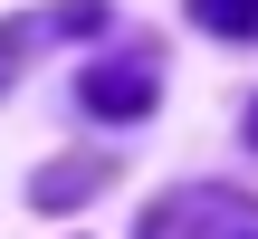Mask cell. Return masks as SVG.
<instances>
[{
    "mask_svg": "<svg viewBox=\"0 0 258 239\" xmlns=\"http://www.w3.org/2000/svg\"><path fill=\"white\" fill-rule=\"evenodd\" d=\"M153 96H163V77H153L144 57H124V67H86V77H77V105L105 115V125H134Z\"/></svg>",
    "mask_w": 258,
    "mask_h": 239,
    "instance_id": "7a4b0ae2",
    "label": "cell"
},
{
    "mask_svg": "<svg viewBox=\"0 0 258 239\" xmlns=\"http://www.w3.org/2000/svg\"><path fill=\"white\" fill-rule=\"evenodd\" d=\"M10 67H19V38H10V29H0V77H10Z\"/></svg>",
    "mask_w": 258,
    "mask_h": 239,
    "instance_id": "5b68a950",
    "label": "cell"
},
{
    "mask_svg": "<svg viewBox=\"0 0 258 239\" xmlns=\"http://www.w3.org/2000/svg\"><path fill=\"white\" fill-rule=\"evenodd\" d=\"M191 19L220 29V38H249V29H258V0H191Z\"/></svg>",
    "mask_w": 258,
    "mask_h": 239,
    "instance_id": "277c9868",
    "label": "cell"
},
{
    "mask_svg": "<svg viewBox=\"0 0 258 239\" xmlns=\"http://www.w3.org/2000/svg\"><path fill=\"white\" fill-rule=\"evenodd\" d=\"M249 144H258V105H249Z\"/></svg>",
    "mask_w": 258,
    "mask_h": 239,
    "instance_id": "8992f818",
    "label": "cell"
},
{
    "mask_svg": "<svg viewBox=\"0 0 258 239\" xmlns=\"http://www.w3.org/2000/svg\"><path fill=\"white\" fill-rule=\"evenodd\" d=\"M96 182H105V163H48V172H38V201H48V211H67V201H77V192H96Z\"/></svg>",
    "mask_w": 258,
    "mask_h": 239,
    "instance_id": "3957f363",
    "label": "cell"
},
{
    "mask_svg": "<svg viewBox=\"0 0 258 239\" xmlns=\"http://www.w3.org/2000/svg\"><path fill=\"white\" fill-rule=\"evenodd\" d=\"M144 239H258V201L230 182H182L144 211Z\"/></svg>",
    "mask_w": 258,
    "mask_h": 239,
    "instance_id": "6da1fadb",
    "label": "cell"
}]
</instances>
